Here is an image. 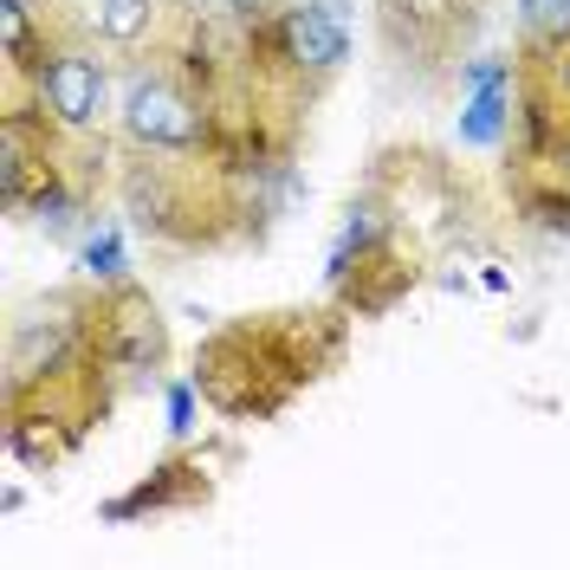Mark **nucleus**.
Returning <instances> with one entry per match:
<instances>
[{
	"label": "nucleus",
	"mask_w": 570,
	"mask_h": 570,
	"mask_svg": "<svg viewBox=\"0 0 570 570\" xmlns=\"http://www.w3.org/2000/svg\"><path fill=\"white\" fill-rule=\"evenodd\" d=\"M91 344H98V356L117 363V370H156L163 351H169L163 318H156V305L142 298L137 285H117L105 305H98V331H91Z\"/></svg>",
	"instance_id": "f03ea898"
},
{
	"label": "nucleus",
	"mask_w": 570,
	"mask_h": 570,
	"mask_svg": "<svg viewBox=\"0 0 570 570\" xmlns=\"http://www.w3.org/2000/svg\"><path fill=\"white\" fill-rule=\"evenodd\" d=\"M85 259H91L98 279H124V247H117V234H98V240L85 247Z\"/></svg>",
	"instance_id": "1a4fd4ad"
},
{
	"label": "nucleus",
	"mask_w": 570,
	"mask_h": 570,
	"mask_svg": "<svg viewBox=\"0 0 570 570\" xmlns=\"http://www.w3.org/2000/svg\"><path fill=\"white\" fill-rule=\"evenodd\" d=\"M564 169H570V130H564Z\"/></svg>",
	"instance_id": "f8f14e48"
},
{
	"label": "nucleus",
	"mask_w": 570,
	"mask_h": 570,
	"mask_svg": "<svg viewBox=\"0 0 570 570\" xmlns=\"http://www.w3.org/2000/svg\"><path fill=\"white\" fill-rule=\"evenodd\" d=\"M39 110L59 130H98V117H105V66L85 46H59L39 66Z\"/></svg>",
	"instance_id": "7ed1b4c3"
},
{
	"label": "nucleus",
	"mask_w": 570,
	"mask_h": 570,
	"mask_svg": "<svg viewBox=\"0 0 570 570\" xmlns=\"http://www.w3.org/2000/svg\"><path fill=\"white\" fill-rule=\"evenodd\" d=\"M279 59L292 71H312V78L344 71V59H351V27H344V13H337V7H318V0L285 7V20H279Z\"/></svg>",
	"instance_id": "20e7f679"
},
{
	"label": "nucleus",
	"mask_w": 570,
	"mask_h": 570,
	"mask_svg": "<svg viewBox=\"0 0 570 570\" xmlns=\"http://www.w3.org/2000/svg\"><path fill=\"white\" fill-rule=\"evenodd\" d=\"M532 46H570V0H519Z\"/></svg>",
	"instance_id": "6e6552de"
},
{
	"label": "nucleus",
	"mask_w": 570,
	"mask_h": 570,
	"mask_svg": "<svg viewBox=\"0 0 570 570\" xmlns=\"http://www.w3.org/2000/svg\"><path fill=\"white\" fill-rule=\"evenodd\" d=\"M124 137L142 142V149H176V156H195L208 142V110H202V91H188L169 71H149L130 85L124 98Z\"/></svg>",
	"instance_id": "f257e3e1"
},
{
	"label": "nucleus",
	"mask_w": 570,
	"mask_h": 570,
	"mask_svg": "<svg viewBox=\"0 0 570 570\" xmlns=\"http://www.w3.org/2000/svg\"><path fill=\"white\" fill-rule=\"evenodd\" d=\"M376 13H383V33H390L395 52H428L473 20L466 0H383Z\"/></svg>",
	"instance_id": "39448f33"
},
{
	"label": "nucleus",
	"mask_w": 570,
	"mask_h": 570,
	"mask_svg": "<svg viewBox=\"0 0 570 570\" xmlns=\"http://www.w3.org/2000/svg\"><path fill=\"white\" fill-rule=\"evenodd\" d=\"M259 0H220V13H253Z\"/></svg>",
	"instance_id": "9b49d317"
},
{
	"label": "nucleus",
	"mask_w": 570,
	"mask_h": 570,
	"mask_svg": "<svg viewBox=\"0 0 570 570\" xmlns=\"http://www.w3.org/2000/svg\"><path fill=\"white\" fill-rule=\"evenodd\" d=\"M466 85H473V98H466V117H461V142L487 149V142H499V130H505L512 71L499 66V59H473V66H466Z\"/></svg>",
	"instance_id": "423d86ee"
},
{
	"label": "nucleus",
	"mask_w": 570,
	"mask_h": 570,
	"mask_svg": "<svg viewBox=\"0 0 570 570\" xmlns=\"http://www.w3.org/2000/svg\"><path fill=\"white\" fill-rule=\"evenodd\" d=\"M156 13H163V0H91V27L110 46H137L156 27Z\"/></svg>",
	"instance_id": "0eeeda50"
},
{
	"label": "nucleus",
	"mask_w": 570,
	"mask_h": 570,
	"mask_svg": "<svg viewBox=\"0 0 570 570\" xmlns=\"http://www.w3.org/2000/svg\"><path fill=\"white\" fill-rule=\"evenodd\" d=\"M169 428H176V434H188V428H195V395H188V390L169 395Z\"/></svg>",
	"instance_id": "9d476101"
},
{
	"label": "nucleus",
	"mask_w": 570,
	"mask_h": 570,
	"mask_svg": "<svg viewBox=\"0 0 570 570\" xmlns=\"http://www.w3.org/2000/svg\"><path fill=\"white\" fill-rule=\"evenodd\" d=\"M176 7H202V0H176Z\"/></svg>",
	"instance_id": "ddd939ff"
}]
</instances>
